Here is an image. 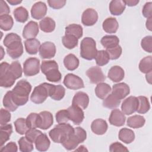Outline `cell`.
Returning <instances> with one entry per match:
<instances>
[{"label": "cell", "mask_w": 152, "mask_h": 152, "mask_svg": "<svg viewBox=\"0 0 152 152\" xmlns=\"http://www.w3.org/2000/svg\"><path fill=\"white\" fill-rule=\"evenodd\" d=\"M31 90V84L26 80H20L11 90L12 99L18 106H23L28 100V96Z\"/></svg>", "instance_id": "1"}, {"label": "cell", "mask_w": 152, "mask_h": 152, "mask_svg": "<svg viewBox=\"0 0 152 152\" xmlns=\"http://www.w3.org/2000/svg\"><path fill=\"white\" fill-rule=\"evenodd\" d=\"M55 85L43 83L34 87L32 92L30 100L36 104H41L44 102L52 93Z\"/></svg>", "instance_id": "2"}, {"label": "cell", "mask_w": 152, "mask_h": 152, "mask_svg": "<svg viewBox=\"0 0 152 152\" xmlns=\"http://www.w3.org/2000/svg\"><path fill=\"white\" fill-rule=\"evenodd\" d=\"M74 128L69 124H61L56 125L52 129L49 135L52 140L56 143H62L74 132Z\"/></svg>", "instance_id": "3"}, {"label": "cell", "mask_w": 152, "mask_h": 152, "mask_svg": "<svg viewBox=\"0 0 152 152\" xmlns=\"http://www.w3.org/2000/svg\"><path fill=\"white\" fill-rule=\"evenodd\" d=\"M97 50L95 40L90 37L84 38L80 44V56L86 60H92L95 58Z\"/></svg>", "instance_id": "4"}, {"label": "cell", "mask_w": 152, "mask_h": 152, "mask_svg": "<svg viewBox=\"0 0 152 152\" xmlns=\"http://www.w3.org/2000/svg\"><path fill=\"white\" fill-rule=\"evenodd\" d=\"M10 66L6 62H1L0 65V85L2 87H11L17 80L10 71Z\"/></svg>", "instance_id": "5"}, {"label": "cell", "mask_w": 152, "mask_h": 152, "mask_svg": "<svg viewBox=\"0 0 152 152\" xmlns=\"http://www.w3.org/2000/svg\"><path fill=\"white\" fill-rule=\"evenodd\" d=\"M40 70V61L38 58L31 57L23 64V72L25 75L30 77L37 74Z\"/></svg>", "instance_id": "6"}, {"label": "cell", "mask_w": 152, "mask_h": 152, "mask_svg": "<svg viewBox=\"0 0 152 152\" xmlns=\"http://www.w3.org/2000/svg\"><path fill=\"white\" fill-rule=\"evenodd\" d=\"M64 84L69 89L78 90L84 87L83 80L74 74H66L64 79Z\"/></svg>", "instance_id": "7"}, {"label": "cell", "mask_w": 152, "mask_h": 152, "mask_svg": "<svg viewBox=\"0 0 152 152\" xmlns=\"http://www.w3.org/2000/svg\"><path fill=\"white\" fill-rule=\"evenodd\" d=\"M138 106V100L135 96H129L125 99L122 103V112L126 115H129L135 112Z\"/></svg>", "instance_id": "8"}, {"label": "cell", "mask_w": 152, "mask_h": 152, "mask_svg": "<svg viewBox=\"0 0 152 152\" xmlns=\"http://www.w3.org/2000/svg\"><path fill=\"white\" fill-rule=\"evenodd\" d=\"M86 75L90 79V83L99 84L102 83L106 79L102 69L99 66H92L86 71Z\"/></svg>", "instance_id": "9"}, {"label": "cell", "mask_w": 152, "mask_h": 152, "mask_svg": "<svg viewBox=\"0 0 152 152\" xmlns=\"http://www.w3.org/2000/svg\"><path fill=\"white\" fill-rule=\"evenodd\" d=\"M39 55L42 59H50L56 54V46L51 42L43 43L39 48Z\"/></svg>", "instance_id": "10"}, {"label": "cell", "mask_w": 152, "mask_h": 152, "mask_svg": "<svg viewBox=\"0 0 152 152\" xmlns=\"http://www.w3.org/2000/svg\"><path fill=\"white\" fill-rule=\"evenodd\" d=\"M67 110L68 112L69 120L75 125H80L83 121L84 113L81 108L75 105H72L67 109Z\"/></svg>", "instance_id": "11"}, {"label": "cell", "mask_w": 152, "mask_h": 152, "mask_svg": "<svg viewBox=\"0 0 152 152\" xmlns=\"http://www.w3.org/2000/svg\"><path fill=\"white\" fill-rule=\"evenodd\" d=\"M7 52L12 59L20 58L23 53V46L21 40H15L9 44L7 47Z\"/></svg>", "instance_id": "12"}, {"label": "cell", "mask_w": 152, "mask_h": 152, "mask_svg": "<svg viewBox=\"0 0 152 152\" xmlns=\"http://www.w3.org/2000/svg\"><path fill=\"white\" fill-rule=\"evenodd\" d=\"M53 123L52 114L48 111H42L39 113L38 128L42 129L49 128Z\"/></svg>", "instance_id": "13"}, {"label": "cell", "mask_w": 152, "mask_h": 152, "mask_svg": "<svg viewBox=\"0 0 152 152\" xmlns=\"http://www.w3.org/2000/svg\"><path fill=\"white\" fill-rule=\"evenodd\" d=\"M98 14L93 8H87L83 13L81 22L86 26H93L97 21Z\"/></svg>", "instance_id": "14"}, {"label": "cell", "mask_w": 152, "mask_h": 152, "mask_svg": "<svg viewBox=\"0 0 152 152\" xmlns=\"http://www.w3.org/2000/svg\"><path fill=\"white\" fill-rule=\"evenodd\" d=\"M39 31L37 23L34 21H30L23 28V37L26 39H34L38 34Z\"/></svg>", "instance_id": "15"}, {"label": "cell", "mask_w": 152, "mask_h": 152, "mask_svg": "<svg viewBox=\"0 0 152 152\" xmlns=\"http://www.w3.org/2000/svg\"><path fill=\"white\" fill-rule=\"evenodd\" d=\"M46 12L47 6L45 3L42 1L36 2L31 9V17L36 20L42 19L46 15Z\"/></svg>", "instance_id": "16"}, {"label": "cell", "mask_w": 152, "mask_h": 152, "mask_svg": "<svg viewBox=\"0 0 152 152\" xmlns=\"http://www.w3.org/2000/svg\"><path fill=\"white\" fill-rule=\"evenodd\" d=\"M126 117L124 113L120 110L116 109L112 110L109 121V123L115 126H122L125 124Z\"/></svg>", "instance_id": "17"}, {"label": "cell", "mask_w": 152, "mask_h": 152, "mask_svg": "<svg viewBox=\"0 0 152 152\" xmlns=\"http://www.w3.org/2000/svg\"><path fill=\"white\" fill-rule=\"evenodd\" d=\"M89 103V97L84 92L78 91L76 93L72 99V105L77 106L82 109H86Z\"/></svg>", "instance_id": "18"}, {"label": "cell", "mask_w": 152, "mask_h": 152, "mask_svg": "<svg viewBox=\"0 0 152 152\" xmlns=\"http://www.w3.org/2000/svg\"><path fill=\"white\" fill-rule=\"evenodd\" d=\"M112 93L119 99L121 100L126 97L130 93V88L128 85L125 83L115 84L112 87Z\"/></svg>", "instance_id": "19"}, {"label": "cell", "mask_w": 152, "mask_h": 152, "mask_svg": "<svg viewBox=\"0 0 152 152\" xmlns=\"http://www.w3.org/2000/svg\"><path fill=\"white\" fill-rule=\"evenodd\" d=\"M125 76L124 70L119 66L115 65L110 68L107 73L108 78L113 82H119L122 81Z\"/></svg>", "instance_id": "20"}, {"label": "cell", "mask_w": 152, "mask_h": 152, "mask_svg": "<svg viewBox=\"0 0 152 152\" xmlns=\"http://www.w3.org/2000/svg\"><path fill=\"white\" fill-rule=\"evenodd\" d=\"M108 125L106 121L102 119H96L91 124V131L97 135H103L107 130Z\"/></svg>", "instance_id": "21"}, {"label": "cell", "mask_w": 152, "mask_h": 152, "mask_svg": "<svg viewBox=\"0 0 152 152\" xmlns=\"http://www.w3.org/2000/svg\"><path fill=\"white\" fill-rule=\"evenodd\" d=\"M82 141L80 138L73 132L70 134L61 143L65 149L67 150H72L77 147L78 145L80 143H81Z\"/></svg>", "instance_id": "22"}, {"label": "cell", "mask_w": 152, "mask_h": 152, "mask_svg": "<svg viewBox=\"0 0 152 152\" xmlns=\"http://www.w3.org/2000/svg\"><path fill=\"white\" fill-rule=\"evenodd\" d=\"M126 4L122 0H112L109 4V11L113 15H120L124 11Z\"/></svg>", "instance_id": "23"}, {"label": "cell", "mask_w": 152, "mask_h": 152, "mask_svg": "<svg viewBox=\"0 0 152 152\" xmlns=\"http://www.w3.org/2000/svg\"><path fill=\"white\" fill-rule=\"evenodd\" d=\"M36 148L39 151H47L50 145V141L45 134L42 133L36 138L35 142Z\"/></svg>", "instance_id": "24"}, {"label": "cell", "mask_w": 152, "mask_h": 152, "mask_svg": "<svg viewBox=\"0 0 152 152\" xmlns=\"http://www.w3.org/2000/svg\"><path fill=\"white\" fill-rule=\"evenodd\" d=\"M104 31L107 33H115L119 27V24L115 18L109 17L104 20L102 24Z\"/></svg>", "instance_id": "25"}, {"label": "cell", "mask_w": 152, "mask_h": 152, "mask_svg": "<svg viewBox=\"0 0 152 152\" xmlns=\"http://www.w3.org/2000/svg\"><path fill=\"white\" fill-rule=\"evenodd\" d=\"M24 46L26 52L30 55H35L37 53L40 46V42L37 39H30L24 41Z\"/></svg>", "instance_id": "26"}, {"label": "cell", "mask_w": 152, "mask_h": 152, "mask_svg": "<svg viewBox=\"0 0 152 152\" xmlns=\"http://www.w3.org/2000/svg\"><path fill=\"white\" fill-rule=\"evenodd\" d=\"M118 137L124 143L130 144L135 139V134L132 130L127 128H124L120 129Z\"/></svg>", "instance_id": "27"}, {"label": "cell", "mask_w": 152, "mask_h": 152, "mask_svg": "<svg viewBox=\"0 0 152 152\" xmlns=\"http://www.w3.org/2000/svg\"><path fill=\"white\" fill-rule=\"evenodd\" d=\"M79 59L72 53H69L65 56L64 59V64L65 68L69 71H74L79 65Z\"/></svg>", "instance_id": "28"}, {"label": "cell", "mask_w": 152, "mask_h": 152, "mask_svg": "<svg viewBox=\"0 0 152 152\" xmlns=\"http://www.w3.org/2000/svg\"><path fill=\"white\" fill-rule=\"evenodd\" d=\"M55 21L50 17H46L39 22V27L42 31L45 33L52 32L55 28Z\"/></svg>", "instance_id": "29"}, {"label": "cell", "mask_w": 152, "mask_h": 152, "mask_svg": "<svg viewBox=\"0 0 152 152\" xmlns=\"http://www.w3.org/2000/svg\"><path fill=\"white\" fill-rule=\"evenodd\" d=\"M12 132V126L11 124H5L1 125L0 127V145L1 147L9 139Z\"/></svg>", "instance_id": "30"}, {"label": "cell", "mask_w": 152, "mask_h": 152, "mask_svg": "<svg viewBox=\"0 0 152 152\" xmlns=\"http://www.w3.org/2000/svg\"><path fill=\"white\" fill-rule=\"evenodd\" d=\"M112 91L110 86L105 83H100L97 84L95 88V94L97 97L104 99Z\"/></svg>", "instance_id": "31"}, {"label": "cell", "mask_w": 152, "mask_h": 152, "mask_svg": "<svg viewBox=\"0 0 152 152\" xmlns=\"http://www.w3.org/2000/svg\"><path fill=\"white\" fill-rule=\"evenodd\" d=\"M100 42L106 49H109L118 45L119 39L115 35H106L101 39Z\"/></svg>", "instance_id": "32"}, {"label": "cell", "mask_w": 152, "mask_h": 152, "mask_svg": "<svg viewBox=\"0 0 152 152\" xmlns=\"http://www.w3.org/2000/svg\"><path fill=\"white\" fill-rule=\"evenodd\" d=\"M145 120L142 116L135 115L128 118L127 125L132 128H139L144 126Z\"/></svg>", "instance_id": "33"}, {"label": "cell", "mask_w": 152, "mask_h": 152, "mask_svg": "<svg viewBox=\"0 0 152 152\" xmlns=\"http://www.w3.org/2000/svg\"><path fill=\"white\" fill-rule=\"evenodd\" d=\"M65 34L72 35L79 39L83 36V27L79 24H71L65 27Z\"/></svg>", "instance_id": "34"}, {"label": "cell", "mask_w": 152, "mask_h": 152, "mask_svg": "<svg viewBox=\"0 0 152 152\" xmlns=\"http://www.w3.org/2000/svg\"><path fill=\"white\" fill-rule=\"evenodd\" d=\"M121 100L119 99L112 93L109 94L103 101V106L109 109H115L119 106Z\"/></svg>", "instance_id": "35"}, {"label": "cell", "mask_w": 152, "mask_h": 152, "mask_svg": "<svg viewBox=\"0 0 152 152\" xmlns=\"http://www.w3.org/2000/svg\"><path fill=\"white\" fill-rule=\"evenodd\" d=\"M140 71L145 74H148L152 71V56H147L142 58L139 64Z\"/></svg>", "instance_id": "36"}, {"label": "cell", "mask_w": 152, "mask_h": 152, "mask_svg": "<svg viewBox=\"0 0 152 152\" xmlns=\"http://www.w3.org/2000/svg\"><path fill=\"white\" fill-rule=\"evenodd\" d=\"M15 20L20 23H25L28 18V12L26 8L19 7L15 8L13 12Z\"/></svg>", "instance_id": "37"}, {"label": "cell", "mask_w": 152, "mask_h": 152, "mask_svg": "<svg viewBox=\"0 0 152 152\" xmlns=\"http://www.w3.org/2000/svg\"><path fill=\"white\" fill-rule=\"evenodd\" d=\"M14 21L12 17L9 14H3L0 15V27L4 31L11 30L13 26Z\"/></svg>", "instance_id": "38"}, {"label": "cell", "mask_w": 152, "mask_h": 152, "mask_svg": "<svg viewBox=\"0 0 152 152\" xmlns=\"http://www.w3.org/2000/svg\"><path fill=\"white\" fill-rule=\"evenodd\" d=\"M3 105L10 112H14L17 108L18 106L14 103L11 91H8L5 94L3 98Z\"/></svg>", "instance_id": "39"}, {"label": "cell", "mask_w": 152, "mask_h": 152, "mask_svg": "<svg viewBox=\"0 0 152 152\" xmlns=\"http://www.w3.org/2000/svg\"><path fill=\"white\" fill-rule=\"evenodd\" d=\"M138 100V106L136 112L138 113L144 114L147 113L150 108V105L147 97L143 96H140L137 97Z\"/></svg>", "instance_id": "40"}, {"label": "cell", "mask_w": 152, "mask_h": 152, "mask_svg": "<svg viewBox=\"0 0 152 152\" xmlns=\"http://www.w3.org/2000/svg\"><path fill=\"white\" fill-rule=\"evenodd\" d=\"M63 45L68 49H72L78 45V39L71 34H65L62 38Z\"/></svg>", "instance_id": "41"}, {"label": "cell", "mask_w": 152, "mask_h": 152, "mask_svg": "<svg viewBox=\"0 0 152 152\" xmlns=\"http://www.w3.org/2000/svg\"><path fill=\"white\" fill-rule=\"evenodd\" d=\"M94 59L96 60V64L100 66L106 65L110 60L108 53L104 50H97Z\"/></svg>", "instance_id": "42"}, {"label": "cell", "mask_w": 152, "mask_h": 152, "mask_svg": "<svg viewBox=\"0 0 152 152\" xmlns=\"http://www.w3.org/2000/svg\"><path fill=\"white\" fill-rule=\"evenodd\" d=\"M14 124L15 128V130L17 132H18L19 134L24 135L30 129L28 127L26 123V119L24 118H18L14 122Z\"/></svg>", "instance_id": "43"}, {"label": "cell", "mask_w": 152, "mask_h": 152, "mask_svg": "<svg viewBox=\"0 0 152 152\" xmlns=\"http://www.w3.org/2000/svg\"><path fill=\"white\" fill-rule=\"evenodd\" d=\"M18 143L19 145V149L22 152H30L34 148L33 142L27 140L26 137H21L19 139Z\"/></svg>", "instance_id": "44"}, {"label": "cell", "mask_w": 152, "mask_h": 152, "mask_svg": "<svg viewBox=\"0 0 152 152\" xmlns=\"http://www.w3.org/2000/svg\"><path fill=\"white\" fill-rule=\"evenodd\" d=\"M65 94V88L59 84L57 86L55 85L53 90L52 93L50 95L51 99L55 100H61L64 97Z\"/></svg>", "instance_id": "45"}, {"label": "cell", "mask_w": 152, "mask_h": 152, "mask_svg": "<svg viewBox=\"0 0 152 152\" xmlns=\"http://www.w3.org/2000/svg\"><path fill=\"white\" fill-rule=\"evenodd\" d=\"M46 78L48 81H49L50 82H59L61 81L62 75L58 69H53L48 72H47L45 74Z\"/></svg>", "instance_id": "46"}, {"label": "cell", "mask_w": 152, "mask_h": 152, "mask_svg": "<svg viewBox=\"0 0 152 152\" xmlns=\"http://www.w3.org/2000/svg\"><path fill=\"white\" fill-rule=\"evenodd\" d=\"M58 69V65L57 62L54 60L43 61L40 66L42 72L45 74L49 71L53 69Z\"/></svg>", "instance_id": "47"}, {"label": "cell", "mask_w": 152, "mask_h": 152, "mask_svg": "<svg viewBox=\"0 0 152 152\" xmlns=\"http://www.w3.org/2000/svg\"><path fill=\"white\" fill-rule=\"evenodd\" d=\"M10 70L16 79H18L22 76L23 70L21 64L18 61L12 62L10 64Z\"/></svg>", "instance_id": "48"}, {"label": "cell", "mask_w": 152, "mask_h": 152, "mask_svg": "<svg viewBox=\"0 0 152 152\" xmlns=\"http://www.w3.org/2000/svg\"><path fill=\"white\" fill-rule=\"evenodd\" d=\"M39 114L36 113H30L26 119L27 125L29 128H38Z\"/></svg>", "instance_id": "49"}, {"label": "cell", "mask_w": 152, "mask_h": 152, "mask_svg": "<svg viewBox=\"0 0 152 152\" xmlns=\"http://www.w3.org/2000/svg\"><path fill=\"white\" fill-rule=\"evenodd\" d=\"M106 51L108 53L110 59L115 60V59H118L120 57V56L122 54V49L121 46L118 45L115 47L109 48V49H106Z\"/></svg>", "instance_id": "50"}, {"label": "cell", "mask_w": 152, "mask_h": 152, "mask_svg": "<svg viewBox=\"0 0 152 152\" xmlns=\"http://www.w3.org/2000/svg\"><path fill=\"white\" fill-rule=\"evenodd\" d=\"M55 118H56V121L58 124L67 123L69 120L68 112L67 109L66 110L63 109V110H59L58 112H56Z\"/></svg>", "instance_id": "51"}, {"label": "cell", "mask_w": 152, "mask_h": 152, "mask_svg": "<svg viewBox=\"0 0 152 152\" xmlns=\"http://www.w3.org/2000/svg\"><path fill=\"white\" fill-rule=\"evenodd\" d=\"M142 48L147 52L151 53L152 52V36H147L142 38L141 42Z\"/></svg>", "instance_id": "52"}, {"label": "cell", "mask_w": 152, "mask_h": 152, "mask_svg": "<svg viewBox=\"0 0 152 152\" xmlns=\"http://www.w3.org/2000/svg\"><path fill=\"white\" fill-rule=\"evenodd\" d=\"M42 132L36 129V128H30L25 134V137L31 142H34L36 138L40 135Z\"/></svg>", "instance_id": "53"}, {"label": "cell", "mask_w": 152, "mask_h": 152, "mask_svg": "<svg viewBox=\"0 0 152 152\" xmlns=\"http://www.w3.org/2000/svg\"><path fill=\"white\" fill-rule=\"evenodd\" d=\"M21 40L20 36H18L16 33H11L7 34L5 36L4 39L3 40V43H4V45L7 48L9 44H10L11 43H12L15 40Z\"/></svg>", "instance_id": "54"}, {"label": "cell", "mask_w": 152, "mask_h": 152, "mask_svg": "<svg viewBox=\"0 0 152 152\" xmlns=\"http://www.w3.org/2000/svg\"><path fill=\"white\" fill-rule=\"evenodd\" d=\"M11 113L8 110L4 109L3 108L1 109V125H4L7 124L11 121Z\"/></svg>", "instance_id": "55"}, {"label": "cell", "mask_w": 152, "mask_h": 152, "mask_svg": "<svg viewBox=\"0 0 152 152\" xmlns=\"http://www.w3.org/2000/svg\"><path fill=\"white\" fill-rule=\"evenodd\" d=\"M109 151L111 152L129 151L128 149L125 146L119 142H115L111 144L109 147Z\"/></svg>", "instance_id": "56"}, {"label": "cell", "mask_w": 152, "mask_h": 152, "mask_svg": "<svg viewBox=\"0 0 152 152\" xmlns=\"http://www.w3.org/2000/svg\"><path fill=\"white\" fill-rule=\"evenodd\" d=\"M48 5L50 7L53 9H60L64 7L66 4V1L65 0H48Z\"/></svg>", "instance_id": "57"}, {"label": "cell", "mask_w": 152, "mask_h": 152, "mask_svg": "<svg viewBox=\"0 0 152 152\" xmlns=\"http://www.w3.org/2000/svg\"><path fill=\"white\" fill-rule=\"evenodd\" d=\"M151 9H152V2H146L142 10V15H144V17L148 18L150 17H151Z\"/></svg>", "instance_id": "58"}, {"label": "cell", "mask_w": 152, "mask_h": 152, "mask_svg": "<svg viewBox=\"0 0 152 152\" xmlns=\"http://www.w3.org/2000/svg\"><path fill=\"white\" fill-rule=\"evenodd\" d=\"M1 151H8V152H16L18 151V147L17 144L14 142H10L6 144L5 146L2 147L0 149Z\"/></svg>", "instance_id": "59"}, {"label": "cell", "mask_w": 152, "mask_h": 152, "mask_svg": "<svg viewBox=\"0 0 152 152\" xmlns=\"http://www.w3.org/2000/svg\"><path fill=\"white\" fill-rule=\"evenodd\" d=\"M10 12V10L7 4L3 0L0 1V14H8Z\"/></svg>", "instance_id": "60"}, {"label": "cell", "mask_w": 152, "mask_h": 152, "mask_svg": "<svg viewBox=\"0 0 152 152\" xmlns=\"http://www.w3.org/2000/svg\"><path fill=\"white\" fill-rule=\"evenodd\" d=\"M124 1L125 2L126 5H127L129 7L135 6L139 2L138 0H126V1Z\"/></svg>", "instance_id": "61"}, {"label": "cell", "mask_w": 152, "mask_h": 152, "mask_svg": "<svg viewBox=\"0 0 152 152\" xmlns=\"http://www.w3.org/2000/svg\"><path fill=\"white\" fill-rule=\"evenodd\" d=\"M151 19L152 17L147 18V20L146 21V27L147 29H148L150 31H151Z\"/></svg>", "instance_id": "62"}, {"label": "cell", "mask_w": 152, "mask_h": 152, "mask_svg": "<svg viewBox=\"0 0 152 152\" xmlns=\"http://www.w3.org/2000/svg\"><path fill=\"white\" fill-rule=\"evenodd\" d=\"M7 2L10 3L12 5H16L17 4H19L21 3V1H18V0H8Z\"/></svg>", "instance_id": "63"}]
</instances>
